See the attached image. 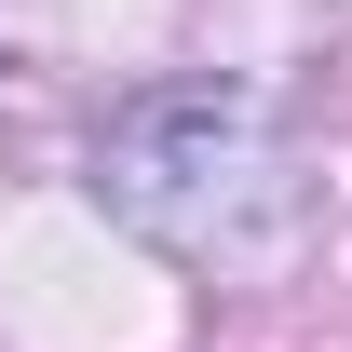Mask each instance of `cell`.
Wrapping results in <instances>:
<instances>
[{"label":"cell","mask_w":352,"mask_h":352,"mask_svg":"<svg viewBox=\"0 0 352 352\" xmlns=\"http://www.w3.org/2000/svg\"><path fill=\"white\" fill-rule=\"evenodd\" d=\"M95 190L190 271H285L298 244V149L244 82H149L95 135Z\"/></svg>","instance_id":"obj_1"}]
</instances>
